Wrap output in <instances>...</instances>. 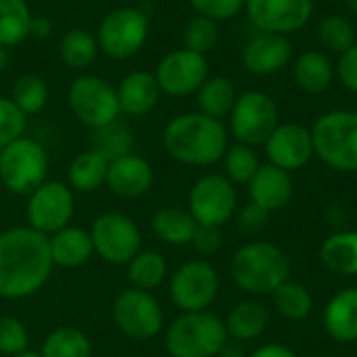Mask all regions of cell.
I'll return each mask as SVG.
<instances>
[{
    "label": "cell",
    "mask_w": 357,
    "mask_h": 357,
    "mask_svg": "<svg viewBox=\"0 0 357 357\" xmlns=\"http://www.w3.org/2000/svg\"><path fill=\"white\" fill-rule=\"evenodd\" d=\"M48 236L29 226L0 232V299H25L36 295L52 274Z\"/></svg>",
    "instance_id": "obj_1"
},
{
    "label": "cell",
    "mask_w": 357,
    "mask_h": 357,
    "mask_svg": "<svg viewBox=\"0 0 357 357\" xmlns=\"http://www.w3.org/2000/svg\"><path fill=\"white\" fill-rule=\"evenodd\" d=\"M163 146L172 159L184 165L209 167L224 159L228 151V132L222 119L203 113H182L167 121Z\"/></svg>",
    "instance_id": "obj_2"
},
{
    "label": "cell",
    "mask_w": 357,
    "mask_h": 357,
    "mask_svg": "<svg viewBox=\"0 0 357 357\" xmlns=\"http://www.w3.org/2000/svg\"><path fill=\"white\" fill-rule=\"evenodd\" d=\"M230 274L238 289L251 295H270L289 280L291 261L280 247L255 241L243 245L232 255Z\"/></svg>",
    "instance_id": "obj_3"
},
{
    "label": "cell",
    "mask_w": 357,
    "mask_h": 357,
    "mask_svg": "<svg viewBox=\"0 0 357 357\" xmlns=\"http://www.w3.org/2000/svg\"><path fill=\"white\" fill-rule=\"evenodd\" d=\"M228 343L226 324L211 312H182L165 333L172 357H215Z\"/></svg>",
    "instance_id": "obj_4"
},
{
    "label": "cell",
    "mask_w": 357,
    "mask_h": 357,
    "mask_svg": "<svg viewBox=\"0 0 357 357\" xmlns=\"http://www.w3.org/2000/svg\"><path fill=\"white\" fill-rule=\"evenodd\" d=\"M314 153L337 172H357V111H331L312 128Z\"/></svg>",
    "instance_id": "obj_5"
},
{
    "label": "cell",
    "mask_w": 357,
    "mask_h": 357,
    "mask_svg": "<svg viewBox=\"0 0 357 357\" xmlns=\"http://www.w3.org/2000/svg\"><path fill=\"white\" fill-rule=\"evenodd\" d=\"M46 174L48 153L38 140L21 136L0 149V182L8 192L27 197L46 182Z\"/></svg>",
    "instance_id": "obj_6"
},
{
    "label": "cell",
    "mask_w": 357,
    "mask_h": 357,
    "mask_svg": "<svg viewBox=\"0 0 357 357\" xmlns=\"http://www.w3.org/2000/svg\"><path fill=\"white\" fill-rule=\"evenodd\" d=\"M67 105L75 119L92 130L109 126L121 115L117 88L111 86L105 77L92 73L77 75L71 82L67 90Z\"/></svg>",
    "instance_id": "obj_7"
},
{
    "label": "cell",
    "mask_w": 357,
    "mask_h": 357,
    "mask_svg": "<svg viewBox=\"0 0 357 357\" xmlns=\"http://www.w3.org/2000/svg\"><path fill=\"white\" fill-rule=\"evenodd\" d=\"M94 253L107 264L128 266L142 251V232L138 224L119 211L100 213L90 230Z\"/></svg>",
    "instance_id": "obj_8"
},
{
    "label": "cell",
    "mask_w": 357,
    "mask_h": 357,
    "mask_svg": "<svg viewBox=\"0 0 357 357\" xmlns=\"http://www.w3.org/2000/svg\"><path fill=\"white\" fill-rule=\"evenodd\" d=\"M98 48L115 59L123 61L140 52L149 40V17L134 6H119L105 15L98 25Z\"/></svg>",
    "instance_id": "obj_9"
},
{
    "label": "cell",
    "mask_w": 357,
    "mask_h": 357,
    "mask_svg": "<svg viewBox=\"0 0 357 357\" xmlns=\"http://www.w3.org/2000/svg\"><path fill=\"white\" fill-rule=\"evenodd\" d=\"M111 316L119 333L132 341H149L163 328V310L159 301L149 291L134 287L115 297Z\"/></svg>",
    "instance_id": "obj_10"
},
{
    "label": "cell",
    "mask_w": 357,
    "mask_h": 357,
    "mask_svg": "<svg viewBox=\"0 0 357 357\" xmlns=\"http://www.w3.org/2000/svg\"><path fill=\"white\" fill-rule=\"evenodd\" d=\"M230 132L241 144H264L278 126V107L270 94L249 90L241 94L228 115Z\"/></svg>",
    "instance_id": "obj_11"
},
{
    "label": "cell",
    "mask_w": 357,
    "mask_h": 357,
    "mask_svg": "<svg viewBox=\"0 0 357 357\" xmlns=\"http://www.w3.org/2000/svg\"><path fill=\"white\" fill-rule=\"evenodd\" d=\"M73 211H75L73 190L59 180H46L31 195H27V205H25L27 226L44 236H50L61 228L69 226Z\"/></svg>",
    "instance_id": "obj_12"
},
{
    "label": "cell",
    "mask_w": 357,
    "mask_h": 357,
    "mask_svg": "<svg viewBox=\"0 0 357 357\" xmlns=\"http://www.w3.org/2000/svg\"><path fill=\"white\" fill-rule=\"evenodd\" d=\"M220 278L215 268L205 259L182 264L169 278V295L182 312H205L218 297Z\"/></svg>",
    "instance_id": "obj_13"
},
{
    "label": "cell",
    "mask_w": 357,
    "mask_h": 357,
    "mask_svg": "<svg viewBox=\"0 0 357 357\" xmlns=\"http://www.w3.org/2000/svg\"><path fill=\"white\" fill-rule=\"evenodd\" d=\"M236 209L234 184L220 174L203 176L195 182L188 195V211L199 226L222 228Z\"/></svg>",
    "instance_id": "obj_14"
},
{
    "label": "cell",
    "mask_w": 357,
    "mask_h": 357,
    "mask_svg": "<svg viewBox=\"0 0 357 357\" xmlns=\"http://www.w3.org/2000/svg\"><path fill=\"white\" fill-rule=\"evenodd\" d=\"M207 77L209 65L205 54H199L188 48L167 52L155 69V79L161 88V94L176 98L197 94V90Z\"/></svg>",
    "instance_id": "obj_15"
},
{
    "label": "cell",
    "mask_w": 357,
    "mask_h": 357,
    "mask_svg": "<svg viewBox=\"0 0 357 357\" xmlns=\"http://www.w3.org/2000/svg\"><path fill=\"white\" fill-rule=\"evenodd\" d=\"M245 10L257 31L289 36L307 25L314 0H245Z\"/></svg>",
    "instance_id": "obj_16"
},
{
    "label": "cell",
    "mask_w": 357,
    "mask_h": 357,
    "mask_svg": "<svg viewBox=\"0 0 357 357\" xmlns=\"http://www.w3.org/2000/svg\"><path fill=\"white\" fill-rule=\"evenodd\" d=\"M264 144L270 163L289 174L305 167L316 155L312 130L301 123H278Z\"/></svg>",
    "instance_id": "obj_17"
},
{
    "label": "cell",
    "mask_w": 357,
    "mask_h": 357,
    "mask_svg": "<svg viewBox=\"0 0 357 357\" xmlns=\"http://www.w3.org/2000/svg\"><path fill=\"white\" fill-rule=\"evenodd\" d=\"M155 182V172L153 165L134 153H128L123 157H117L109 161V172H107V186L111 188L113 195L121 199H140L144 197Z\"/></svg>",
    "instance_id": "obj_18"
},
{
    "label": "cell",
    "mask_w": 357,
    "mask_h": 357,
    "mask_svg": "<svg viewBox=\"0 0 357 357\" xmlns=\"http://www.w3.org/2000/svg\"><path fill=\"white\" fill-rule=\"evenodd\" d=\"M293 56V46L287 36L259 31L243 48V65L255 75H272L282 71Z\"/></svg>",
    "instance_id": "obj_19"
},
{
    "label": "cell",
    "mask_w": 357,
    "mask_h": 357,
    "mask_svg": "<svg viewBox=\"0 0 357 357\" xmlns=\"http://www.w3.org/2000/svg\"><path fill=\"white\" fill-rule=\"evenodd\" d=\"M161 98V88L151 71H130L117 86L119 111L128 117L151 113Z\"/></svg>",
    "instance_id": "obj_20"
},
{
    "label": "cell",
    "mask_w": 357,
    "mask_h": 357,
    "mask_svg": "<svg viewBox=\"0 0 357 357\" xmlns=\"http://www.w3.org/2000/svg\"><path fill=\"white\" fill-rule=\"evenodd\" d=\"M251 203L264 207L266 211H278L293 199V178L289 172L268 163L259 165L257 174L249 182Z\"/></svg>",
    "instance_id": "obj_21"
},
{
    "label": "cell",
    "mask_w": 357,
    "mask_h": 357,
    "mask_svg": "<svg viewBox=\"0 0 357 357\" xmlns=\"http://www.w3.org/2000/svg\"><path fill=\"white\" fill-rule=\"evenodd\" d=\"M50 257L54 266L61 268H79L90 261L94 255V245L90 232L77 226H65L59 232L48 236Z\"/></svg>",
    "instance_id": "obj_22"
},
{
    "label": "cell",
    "mask_w": 357,
    "mask_h": 357,
    "mask_svg": "<svg viewBox=\"0 0 357 357\" xmlns=\"http://www.w3.org/2000/svg\"><path fill=\"white\" fill-rule=\"evenodd\" d=\"M324 331L339 343L357 341V289L339 291L324 310Z\"/></svg>",
    "instance_id": "obj_23"
},
{
    "label": "cell",
    "mask_w": 357,
    "mask_h": 357,
    "mask_svg": "<svg viewBox=\"0 0 357 357\" xmlns=\"http://www.w3.org/2000/svg\"><path fill=\"white\" fill-rule=\"evenodd\" d=\"M153 234L172 247H184L192 243V236L199 228L188 209L180 207H163L153 215Z\"/></svg>",
    "instance_id": "obj_24"
},
{
    "label": "cell",
    "mask_w": 357,
    "mask_h": 357,
    "mask_svg": "<svg viewBox=\"0 0 357 357\" xmlns=\"http://www.w3.org/2000/svg\"><path fill=\"white\" fill-rule=\"evenodd\" d=\"M293 75L297 86L307 94H320L324 92L335 77V67L331 59L320 50H307L301 56H297L293 65Z\"/></svg>",
    "instance_id": "obj_25"
},
{
    "label": "cell",
    "mask_w": 357,
    "mask_h": 357,
    "mask_svg": "<svg viewBox=\"0 0 357 357\" xmlns=\"http://www.w3.org/2000/svg\"><path fill=\"white\" fill-rule=\"evenodd\" d=\"M270 316L268 310L257 301L236 303L226 318V333L236 341H255L268 328Z\"/></svg>",
    "instance_id": "obj_26"
},
{
    "label": "cell",
    "mask_w": 357,
    "mask_h": 357,
    "mask_svg": "<svg viewBox=\"0 0 357 357\" xmlns=\"http://www.w3.org/2000/svg\"><path fill=\"white\" fill-rule=\"evenodd\" d=\"M107 172H109V159H105L94 149L84 151L75 155V159L69 165L67 172L69 188L77 192H94L107 182Z\"/></svg>",
    "instance_id": "obj_27"
},
{
    "label": "cell",
    "mask_w": 357,
    "mask_h": 357,
    "mask_svg": "<svg viewBox=\"0 0 357 357\" xmlns=\"http://www.w3.org/2000/svg\"><path fill=\"white\" fill-rule=\"evenodd\" d=\"M320 259L326 270L341 276L357 274V232H337L322 243Z\"/></svg>",
    "instance_id": "obj_28"
},
{
    "label": "cell",
    "mask_w": 357,
    "mask_h": 357,
    "mask_svg": "<svg viewBox=\"0 0 357 357\" xmlns=\"http://www.w3.org/2000/svg\"><path fill=\"white\" fill-rule=\"evenodd\" d=\"M238 94L234 90V84L228 77L213 75L203 82V86L197 90V105L199 113L209 115L213 119H224L230 115Z\"/></svg>",
    "instance_id": "obj_29"
},
{
    "label": "cell",
    "mask_w": 357,
    "mask_h": 357,
    "mask_svg": "<svg viewBox=\"0 0 357 357\" xmlns=\"http://www.w3.org/2000/svg\"><path fill=\"white\" fill-rule=\"evenodd\" d=\"M98 50L100 48H98L96 36H92L88 29H82V27H73L65 31L59 42V56L63 65L75 71L88 69L96 61Z\"/></svg>",
    "instance_id": "obj_30"
},
{
    "label": "cell",
    "mask_w": 357,
    "mask_h": 357,
    "mask_svg": "<svg viewBox=\"0 0 357 357\" xmlns=\"http://www.w3.org/2000/svg\"><path fill=\"white\" fill-rule=\"evenodd\" d=\"M31 17L27 0H0V46L23 44L29 38Z\"/></svg>",
    "instance_id": "obj_31"
},
{
    "label": "cell",
    "mask_w": 357,
    "mask_h": 357,
    "mask_svg": "<svg viewBox=\"0 0 357 357\" xmlns=\"http://www.w3.org/2000/svg\"><path fill=\"white\" fill-rule=\"evenodd\" d=\"M42 357H92L88 335L75 326H61L52 331L40 349Z\"/></svg>",
    "instance_id": "obj_32"
},
{
    "label": "cell",
    "mask_w": 357,
    "mask_h": 357,
    "mask_svg": "<svg viewBox=\"0 0 357 357\" xmlns=\"http://www.w3.org/2000/svg\"><path fill=\"white\" fill-rule=\"evenodd\" d=\"M167 278V261L159 251H140L128 264V280L134 289L153 291Z\"/></svg>",
    "instance_id": "obj_33"
},
{
    "label": "cell",
    "mask_w": 357,
    "mask_h": 357,
    "mask_svg": "<svg viewBox=\"0 0 357 357\" xmlns=\"http://www.w3.org/2000/svg\"><path fill=\"white\" fill-rule=\"evenodd\" d=\"M10 98L27 117L38 115L44 111V107L48 102V84L44 77H40L36 73H23L15 82Z\"/></svg>",
    "instance_id": "obj_34"
},
{
    "label": "cell",
    "mask_w": 357,
    "mask_h": 357,
    "mask_svg": "<svg viewBox=\"0 0 357 357\" xmlns=\"http://www.w3.org/2000/svg\"><path fill=\"white\" fill-rule=\"evenodd\" d=\"M274 305L278 310L280 316H284L287 320H305L314 307V299L310 295V291L293 280L282 282L274 293Z\"/></svg>",
    "instance_id": "obj_35"
},
{
    "label": "cell",
    "mask_w": 357,
    "mask_h": 357,
    "mask_svg": "<svg viewBox=\"0 0 357 357\" xmlns=\"http://www.w3.org/2000/svg\"><path fill=\"white\" fill-rule=\"evenodd\" d=\"M132 146H134V136L130 128L119 121L102 126L92 134V149L109 161L132 153Z\"/></svg>",
    "instance_id": "obj_36"
},
{
    "label": "cell",
    "mask_w": 357,
    "mask_h": 357,
    "mask_svg": "<svg viewBox=\"0 0 357 357\" xmlns=\"http://www.w3.org/2000/svg\"><path fill=\"white\" fill-rule=\"evenodd\" d=\"M318 38L322 42V46H326L333 52H347L354 44H357L356 27L354 23L343 17V15H328L326 19H322L320 27H318Z\"/></svg>",
    "instance_id": "obj_37"
},
{
    "label": "cell",
    "mask_w": 357,
    "mask_h": 357,
    "mask_svg": "<svg viewBox=\"0 0 357 357\" xmlns=\"http://www.w3.org/2000/svg\"><path fill=\"white\" fill-rule=\"evenodd\" d=\"M224 167H226V178L232 184H249L259 169V159L249 144L236 142L234 146H228L224 155Z\"/></svg>",
    "instance_id": "obj_38"
},
{
    "label": "cell",
    "mask_w": 357,
    "mask_h": 357,
    "mask_svg": "<svg viewBox=\"0 0 357 357\" xmlns=\"http://www.w3.org/2000/svg\"><path fill=\"white\" fill-rule=\"evenodd\" d=\"M218 38H220L218 21L207 19L203 15H195L184 27V44H186V48L195 50L199 54H207L209 50H213V46L218 44Z\"/></svg>",
    "instance_id": "obj_39"
},
{
    "label": "cell",
    "mask_w": 357,
    "mask_h": 357,
    "mask_svg": "<svg viewBox=\"0 0 357 357\" xmlns=\"http://www.w3.org/2000/svg\"><path fill=\"white\" fill-rule=\"evenodd\" d=\"M27 115L13 102L10 96H0V149L25 134Z\"/></svg>",
    "instance_id": "obj_40"
},
{
    "label": "cell",
    "mask_w": 357,
    "mask_h": 357,
    "mask_svg": "<svg viewBox=\"0 0 357 357\" xmlns=\"http://www.w3.org/2000/svg\"><path fill=\"white\" fill-rule=\"evenodd\" d=\"M29 335L25 324L15 316H2L0 318V354L2 356H19L27 351Z\"/></svg>",
    "instance_id": "obj_41"
},
{
    "label": "cell",
    "mask_w": 357,
    "mask_h": 357,
    "mask_svg": "<svg viewBox=\"0 0 357 357\" xmlns=\"http://www.w3.org/2000/svg\"><path fill=\"white\" fill-rule=\"evenodd\" d=\"M197 15L213 21H228L245 8V0H190Z\"/></svg>",
    "instance_id": "obj_42"
},
{
    "label": "cell",
    "mask_w": 357,
    "mask_h": 357,
    "mask_svg": "<svg viewBox=\"0 0 357 357\" xmlns=\"http://www.w3.org/2000/svg\"><path fill=\"white\" fill-rule=\"evenodd\" d=\"M268 220H270V211H266L255 203H247L238 213V228L247 234H255L266 228Z\"/></svg>",
    "instance_id": "obj_43"
},
{
    "label": "cell",
    "mask_w": 357,
    "mask_h": 357,
    "mask_svg": "<svg viewBox=\"0 0 357 357\" xmlns=\"http://www.w3.org/2000/svg\"><path fill=\"white\" fill-rule=\"evenodd\" d=\"M190 245L201 255H213L222 247V230L215 226H199Z\"/></svg>",
    "instance_id": "obj_44"
},
{
    "label": "cell",
    "mask_w": 357,
    "mask_h": 357,
    "mask_svg": "<svg viewBox=\"0 0 357 357\" xmlns=\"http://www.w3.org/2000/svg\"><path fill=\"white\" fill-rule=\"evenodd\" d=\"M337 73L343 82V86L357 94V44H354L347 52L341 54L337 63Z\"/></svg>",
    "instance_id": "obj_45"
},
{
    "label": "cell",
    "mask_w": 357,
    "mask_h": 357,
    "mask_svg": "<svg viewBox=\"0 0 357 357\" xmlns=\"http://www.w3.org/2000/svg\"><path fill=\"white\" fill-rule=\"evenodd\" d=\"M50 33H52V21L46 19L44 15H33L29 25V36H33L36 40H44Z\"/></svg>",
    "instance_id": "obj_46"
},
{
    "label": "cell",
    "mask_w": 357,
    "mask_h": 357,
    "mask_svg": "<svg viewBox=\"0 0 357 357\" xmlns=\"http://www.w3.org/2000/svg\"><path fill=\"white\" fill-rule=\"evenodd\" d=\"M251 357H297L295 356V351L293 349H289V347H284V345H276V343H272V345H264V347H259L257 351H253Z\"/></svg>",
    "instance_id": "obj_47"
},
{
    "label": "cell",
    "mask_w": 357,
    "mask_h": 357,
    "mask_svg": "<svg viewBox=\"0 0 357 357\" xmlns=\"http://www.w3.org/2000/svg\"><path fill=\"white\" fill-rule=\"evenodd\" d=\"M8 63H10V52H8V48L0 46V73L6 71Z\"/></svg>",
    "instance_id": "obj_48"
},
{
    "label": "cell",
    "mask_w": 357,
    "mask_h": 357,
    "mask_svg": "<svg viewBox=\"0 0 357 357\" xmlns=\"http://www.w3.org/2000/svg\"><path fill=\"white\" fill-rule=\"evenodd\" d=\"M220 356L222 357H243V351H241V349H232V345H228V343H226Z\"/></svg>",
    "instance_id": "obj_49"
},
{
    "label": "cell",
    "mask_w": 357,
    "mask_h": 357,
    "mask_svg": "<svg viewBox=\"0 0 357 357\" xmlns=\"http://www.w3.org/2000/svg\"><path fill=\"white\" fill-rule=\"evenodd\" d=\"M345 2H347V8L357 15V0H345Z\"/></svg>",
    "instance_id": "obj_50"
},
{
    "label": "cell",
    "mask_w": 357,
    "mask_h": 357,
    "mask_svg": "<svg viewBox=\"0 0 357 357\" xmlns=\"http://www.w3.org/2000/svg\"><path fill=\"white\" fill-rule=\"evenodd\" d=\"M13 357H42L40 354H33V351H23V354H19V356H13Z\"/></svg>",
    "instance_id": "obj_51"
}]
</instances>
